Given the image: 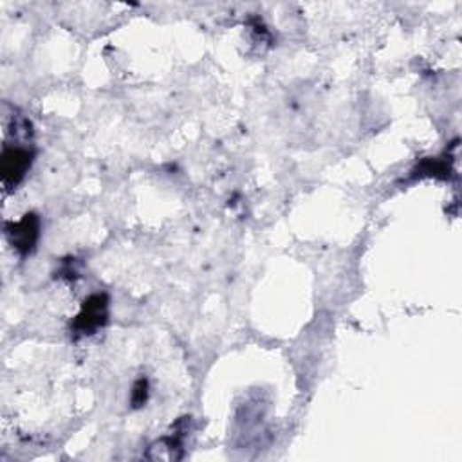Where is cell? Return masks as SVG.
Wrapping results in <instances>:
<instances>
[{"label":"cell","instance_id":"cell-1","mask_svg":"<svg viewBox=\"0 0 462 462\" xmlns=\"http://www.w3.org/2000/svg\"><path fill=\"white\" fill-rule=\"evenodd\" d=\"M33 163V150L26 143H10L6 141L0 160V172H3V184L8 190H13L26 177Z\"/></svg>","mask_w":462,"mask_h":462},{"label":"cell","instance_id":"cell-2","mask_svg":"<svg viewBox=\"0 0 462 462\" xmlns=\"http://www.w3.org/2000/svg\"><path fill=\"white\" fill-rule=\"evenodd\" d=\"M107 296L94 294L85 300L80 315L74 320V331L80 334H92L107 322Z\"/></svg>","mask_w":462,"mask_h":462},{"label":"cell","instance_id":"cell-3","mask_svg":"<svg viewBox=\"0 0 462 462\" xmlns=\"http://www.w3.org/2000/svg\"><path fill=\"white\" fill-rule=\"evenodd\" d=\"M6 235L13 249H17L20 254H27L33 251L38 240L40 221L35 214H27L19 223H10L6 226Z\"/></svg>","mask_w":462,"mask_h":462},{"label":"cell","instance_id":"cell-4","mask_svg":"<svg viewBox=\"0 0 462 462\" xmlns=\"http://www.w3.org/2000/svg\"><path fill=\"white\" fill-rule=\"evenodd\" d=\"M146 395H148V383L146 380H139L136 385H134V390H132V404L136 408L143 406L145 401H146Z\"/></svg>","mask_w":462,"mask_h":462}]
</instances>
